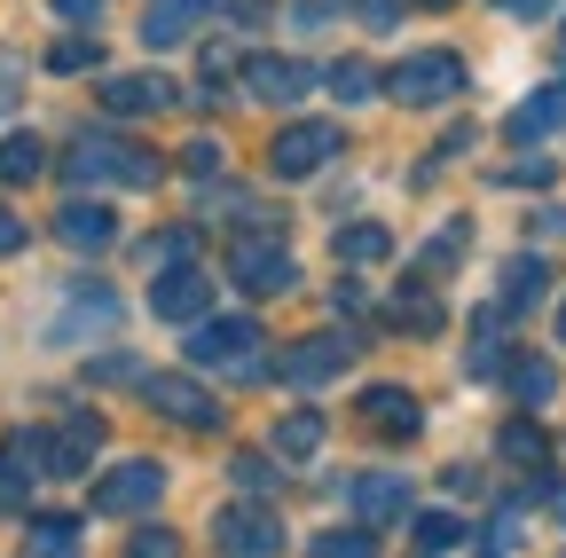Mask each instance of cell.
<instances>
[{"label": "cell", "instance_id": "277c9868", "mask_svg": "<svg viewBox=\"0 0 566 558\" xmlns=\"http://www.w3.org/2000/svg\"><path fill=\"white\" fill-rule=\"evenodd\" d=\"M134 393L150 401L158 417L189 425V433H212V425H221V393L197 386V378H181V370H150V378H134Z\"/></svg>", "mask_w": 566, "mask_h": 558}, {"label": "cell", "instance_id": "e0dca14e", "mask_svg": "<svg viewBox=\"0 0 566 558\" xmlns=\"http://www.w3.org/2000/svg\"><path fill=\"white\" fill-rule=\"evenodd\" d=\"M543 292H551V260H543V252H520V260H504V299H495L504 315H527Z\"/></svg>", "mask_w": 566, "mask_h": 558}, {"label": "cell", "instance_id": "8d00e7d4", "mask_svg": "<svg viewBox=\"0 0 566 558\" xmlns=\"http://www.w3.org/2000/svg\"><path fill=\"white\" fill-rule=\"evenodd\" d=\"M55 17H63V24H95L103 0H55Z\"/></svg>", "mask_w": 566, "mask_h": 558}, {"label": "cell", "instance_id": "ffe728a7", "mask_svg": "<svg viewBox=\"0 0 566 558\" xmlns=\"http://www.w3.org/2000/svg\"><path fill=\"white\" fill-rule=\"evenodd\" d=\"M212 9V0H158V9L150 17H142V40H150V48H174V40H189V24Z\"/></svg>", "mask_w": 566, "mask_h": 558}, {"label": "cell", "instance_id": "f35d334b", "mask_svg": "<svg viewBox=\"0 0 566 558\" xmlns=\"http://www.w3.org/2000/svg\"><path fill=\"white\" fill-rule=\"evenodd\" d=\"M495 9H504V17H520V24H527V17H551V9H558V0H495Z\"/></svg>", "mask_w": 566, "mask_h": 558}, {"label": "cell", "instance_id": "484cf974", "mask_svg": "<svg viewBox=\"0 0 566 558\" xmlns=\"http://www.w3.org/2000/svg\"><path fill=\"white\" fill-rule=\"evenodd\" d=\"M386 252H394V236H386L378 221H354V229L338 236V260H346V267H370V260H386Z\"/></svg>", "mask_w": 566, "mask_h": 558}, {"label": "cell", "instance_id": "7bdbcfd3", "mask_svg": "<svg viewBox=\"0 0 566 558\" xmlns=\"http://www.w3.org/2000/svg\"><path fill=\"white\" fill-rule=\"evenodd\" d=\"M0 103H9V80H0Z\"/></svg>", "mask_w": 566, "mask_h": 558}, {"label": "cell", "instance_id": "60d3db41", "mask_svg": "<svg viewBox=\"0 0 566 558\" xmlns=\"http://www.w3.org/2000/svg\"><path fill=\"white\" fill-rule=\"evenodd\" d=\"M417 9H457V0H417Z\"/></svg>", "mask_w": 566, "mask_h": 558}, {"label": "cell", "instance_id": "e575fe53", "mask_svg": "<svg viewBox=\"0 0 566 558\" xmlns=\"http://www.w3.org/2000/svg\"><path fill=\"white\" fill-rule=\"evenodd\" d=\"M126 558H181V543H174L166 527H142V535L126 543Z\"/></svg>", "mask_w": 566, "mask_h": 558}, {"label": "cell", "instance_id": "3957f363", "mask_svg": "<svg viewBox=\"0 0 566 558\" xmlns=\"http://www.w3.org/2000/svg\"><path fill=\"white\" fill-rule=\"evenodd\" d=\"M464 87V63L449 55V48H417V55H401L394 72H378V95H394L401 110H433V103H449Z\"/></svg>", "mask_w": 566, "mask_h": 558}, {"label": "cell", "instance_id": "ba28073f", "mask_svg": "<svg viewBox=\"0 0 566 558\" xmlns=\"http://www.w3.org/2000/svg\"><path fill=\"white\" fill-rule=\"evenodd\" d=\"M331 158H338V126H315V118L283 126L275 143H268V173H275V181H307V173H323Z\"/></svg>", "mask_w": 566, "mask_h": 558}, {"label": "cell", "instance_id": "8fae6325", "mask_svg": "<svg viewBox=\"0 0 566 558\" xmlns=\"http://www.w3.org/2000/svg\"><path fill=\"white\" fill-rule=\"evenodd\" d=\"M346 504H354L363 527H394V519H409V480L401 472H354L346 480Z\"/></svg>", "mask_w": 566, "mask_h": 558}, {"label": "cell", "instance_id": "d6a6232c", "mask_svg": "<svg viewBox=\"0 0 566 558\" xmlns=\"http://www.w3.org/2000/svg\"><path fill=\"white\" fill-rule=\"evenodd\" d=\"M464 236H472V229H464V221H449L433 244H424V275H433V267H457V260H464Z\"/></svg>", "mask_w": 566, "mask_h": 558}, {"label": "cell", "instance_id": "30bf717a", "mask_svg": "<svg viewBox=\"0 0 566 558\" xmlns=\"http://www.w3.org/2000/svg\"><path fill=\"white\" fill-rule=\"evenodd\" d=\"M229 275H237L244 292H292V284H300L292 252H283L275 236H237V244H229Z\"/></svg>", "mask_w": 566, "mask_h": 558}, {"label": "cell", "instance_id": "f546056e", "mask_svg": "<svg viewBox=\"0 0 566 558\" xmlns=\"http://www.w3.org/2000/svg\"><path fill=\"white\" fill-rule=\"evenodd\" d=\"M24 496H32V472H24L9 449H0V519H9V512H24Z\"/></svg>", "mask_w": 566, "mask_h": 558}, {"label": "cell", "instance_id": "ac0fdd59", "mask_svg": "<svg viewBox=\"0 0 566 558\" xmlns=\"http://www.w3.org/2000/svg\"><path fill=\"white\" fill-rule=\"evenodd\" d=\"M394 323L409 330V338H433L449 315H441V299H433V284H424V275H409V284L394 292Z\"/></svg>", "mask_w": 566, "mask_h": 558}, {"label": "cell", "instance_id": "f6af8a7d", "mask_svg": "<svg viewBox=\"0 0 566 558\" xmlns=\"http://www.w3.org/2000/svg\"><path fill=\"white\" fill-rule=\"evenodd\" d=\"M488 558H495V550H488Z\"/></svg>", "mask_w": 566, "mask_h": 558}, {"label": "cell", "instance_id": "5bb4252c", "mask_svg": "<svg viewBox=\"0 0 566 558\" xmlns=\"http://www.w3.org/2000/svg\"><path fill=\"white\" fill-rule=\"evenodd\" d=\"M55 236H63L71 252H111V244H118V213H111V204H95V197H63Z\"/></svg>", "mask_w": 566, "mask_h": 558}, {"label": "cell", "instance_id": "ee69618b", "mask_svg": "<svg viewBox=\"0 0 566 558\" xmlns=\"http://www.w3.org/2000/svg\"><path fill=\"white\" fill-rule=\"evenodd\" d=\"M558 519H566V504H558Z\"/></svg>", "mask_w": 566, "mask_h": 558}, {"label": "cell", "instance_id": "9a60e30c", "mask_svg": "<svg viewBox=\"0 0 566 558\" xmlns=\"http://www.w3.org/2000/svg\"><path fill=\"white\" fill-rule=\"evenodd\" d=\"M346 355L354 346L346 338H300L292 355H283V378H292L300 393H315V386H331V378H346Z\"/></svg>", "mask_w": 566, "mask_h": 558}, {"label": "cell", "instance_id": "7c38bea8", "mask_svg": "<svg viewBox=\"0 0 566 558\" xmlns=\"http://www.w3.org/2000/svg\"><path fill=\"white\" fill-rule=\"evenodd\" d=\"M174 103H181V87L166 72H118V80H103V110L111 118H150V110H174Z\"/></svg>", "mask_w": 566, "mask_h": 558}, {"label": "cell", "instance_id": "4fadbf2b", "mask_svg": "<svg viewBox=\"0 0 566 558\" xmlns=\"http://www.w3.org/2000/svg\"><path fill=\"white\" fill-rule=\"evenodd\" d=\"M354 417H363L370 433H394V441H417V433H424V409H417V393H409V386H363Z\"/></svg>", "mask_w": 566, "mask_h": 558}, {"label": "cell", "instance_id": "f1b7e54d", "mask_svg": "<svg viewBox=\"0 0 566 558\" xmlns=\"http://www.w3.org/2000/svg\"><path fill=\"white\" fill-rule=\"evenodd\" d=\"M95 63H103V48H95L87 32H71V40L48 48V72H63V80H71V72H95Z\"/></svg>", "mask_w": 566, "mask_h": 558}, {"label": "cell", "instance_id": "2e32d148", "mask_svg": "<svg viewBox=\"0 0 566 558\" xmlns=\"http://www.w3.org/2000/svg\"><path fill=\"white\" fill-rule=\"evenodd\" d=\"M558 126H566V87H535V95L504 118L512 143H543V134H558Z\"/></svg>", "mask_w": 566, "mask_h": 558}, {"label": "cell", "instance_id": "7a4b0ae2", "mask_svg": "<svg viewBox=\"0 0 566 558\" xmlns=\"http://www.w3.org/2000/svg\"><path fill=\"white\" fill-rule=\"evenodd\" d=\"M268 338H260V323L252 315H205V323H189V362L197 370H237V378H260L268 362Z\"/></svg>", "mask_w": 566, "mask_h": 558}, {"label": "cell", "instance_id": "cb8c5ba5", "mask_svg": "<svg viewBox=\"0 0 566 558\" xmlns=\"http://www.w3.org/2000/svg\"><path fill=\"white\" fill-rule=\"evenodd\" d=\"M504 464H520V472H543L551 464V441H543L535 417H512V425H504Z\"/></svg>", "mask_w": 566, "mask_h": 558}, {"label": "cell", "instance_id": "ab89813d", "mask_svg": "<svg viewBox=\"0 0 566 558\" xmlns=\"http://www.w3.org/2000/svg\"><path fill=\"white\" fill-rule=\"evenodd\" d=\"M535 236H566V213L551 204V213H535Z\"/></svg>", "mask_w": 566, "mask_h": 558}, {"label": "cell", "instance_id": "6da1fadb", "mask_svg": "<svg viewBox=\"0 0 566 558\" xmlns=\"http://www.w3.org/2000/svg\"><path fill=\"white\" fill-rule=\"evenodd\" d=\"M63 173H71V181H118V189H150V181H166V158H158V150H142V143H118V134H71Z\"/></svg>", "mask_w": 566, "mask_h": 558}, {"label": "cell", "instance_id": "83f0119b", "mask_svg": "<svg viewBox=\"0 0 566 558\" xmlns=\"http://www.w3.org/2000/svg\"><path fill=\"white\" fill-rule=\"evenodd\" d=\"M307 558H378V527H338V535H315Z\"/></svg>", "mask_w": 566, "mask_h": 558}, {"label": "cell", "instance_id": "7402d4cb", "mask_svg": "<svg viewBox=\"0 0 566 558\" xmlns=\"http://www.w3.org/2000/svg\"><path fill=\"white\" fill-rule=\"evenodd\" d=\"M40 173H48V143H40V134H9V143H0V181L24 189Z\"/></svg>", "mask_w": 566, "mask_h": 558}, {"label": "cell", "instance_id": "74e56055", "mask_svg": "<svg viewBox=\"0 0 566 558\" xmlns=\"http://www.w3.org/2000/svg\"><path fill=\"white\" fill-rule=\"evenodd\" d=\"M9 252H24V221L9 213V204H0V260H9Z\"/></svg>", "mask_w": 566, "mask_h": 558}, {"label": "cell", "instance_id": "b9f144b4", "mask_svg": "<svg viewBox=\"0 0 566 558\" xmlns=\"http://www.w3.org/2000/svg\"><path fill=\"white\" fill-rule=\"evenodd\" d=\"M558 338H566V299H558Z\"/></svg>", "mask_w": 566, "mask_h": 558}, {"label": "cell", "instance_id": "44dd1931", "mask_svg": "<svg viewBox=\"0 0 566 558\" xmlns=\"http://www.w3.org/2000/svg\"><path fill=\"white\" fill-rule=\"evenodd\" d=\"M457 543H464V519H457V512H417V519H409V550H417V558H449Z\"/></svg>", "mask_w": 566, "mask_h": 558}, {"label": "cell", "instance_id": "4dcf8cb0", "mask_svg": "<svg viewBox=\"0 0 566 558\" xmlns=\"http://www.w3.org/2000/svg\"><path fill=\"white\" fill-rule=\"evenodd\" d=\"M229 472H237L244 496H275V464H268V456H252V449H244V456H229Z\"/></svg>", "mask_w": 566, "mask_h": 558}, {"label": "cell", "instance_id": "9c48e42d", "mask_svg": "<svg viewBox=\"0 0 566 558\" xmlns=\"http://www.w3.org/2000/svg\"><path fill=\"white\" fill-rule=\"evenodd\" d=\"M205 307H212V275L197 267V260H174V267H158V284H150V315H166V323H205Z\"/></svg>", "mask_w": 566, "mask_h": 558}, {"label": "cell", "instance_id": "d4e9b609", "mask_svg": "<svg viewBox=\"0 0 566 558\" xmlns=\"http://www.w3.org/2000/svg\"><path fill=\"white\" fill-rule=\"evenodd\" d=\"M512 393H520L527 409H543V401L558 393V370H551V362H535V355H512Z\"/></svg>", "mask_w": 566, "mask_h": 558}, {"label": "cell", "instance_id": "4316f807", "mask_svg": "<svg viewBox=\"0 0 566 558\" xmlns=\"http://www.w3.org/2000/svg\"><path fill=\"white\" fill-rule=\"evenodd\" d=\"M331 95L338 103H370L378 95V72H370L363 55H346V63H331Z\"/></svg>", "mask_w": 566, "mask_h": 558}, {"label": "cell", "instance_id": "5b68a950", "mask_svg": "<svg viewBox=\"0 0 566 558\" xmlns=\"http://www.w3.org/2000/svg\"><path fill=\"white\" fill-rule=\"evenodd\" d=\"M158 496H166V464H158V456H126V464L103 472L95 512H103V519H134V512H150Z\"/></svg>", "mask_w": 566, "mask_h": 558}, {"label": "cell", "instance_id": "52a82bcc", "mask_svg": "<svg viewBox=\"0 0 566 558\" xmlns=\"http://www.w3.org/2000/svg\"><path fill=\"white\" fill-rule=\"evenodd\" d=\"M315 87H323V72H315V63H300V55H252V63H244V95L268 103V110H292V103H307Z\"/></svg>", "mask_w": 566, "mask_h": 558}, {"label": "cell", "instance_id": "836d02e7", "mask_svg": "<svg viewBox=\"0 0 566 558\" xmlns=\"http://www.w3.org/2000/svg\"><path fill=\"white\" fill-rule=\"evenodd\" d=\"M495 181H504V189H551V181H558V166H551V158H520V166H504Z\"/></svg>", "mask_w": 566, "mask_h": 558}, {"label": "cell", "instance_id": "8992f818", "mask_svg": "<svg viewBox=\"0 0 566 558\" xmlns=\"http://www.w3.org/2000/svg\"><path fill=\"white\" fill-rule=\"evenodd\" d=\"M212 543H221V558H283V519L252 496V504H229L212 519Z\"/></svg>", "mask_w": 566, "mask_h": 558}, {"label": "cell", "instance_id": "1f68e13d", "mask_svg": "<svg viewBox=\"0 0 566 558\" xmlns=\"http://www.w3.org/2000/svg\"><path fill=\"white\" fill-rule=\"evenodd\" d=\"M181 166H189V181H221L229 150H221V143H212V134H205V143H189V150H181Z\"/></svg>", "mask_w": 566, "mask_h": 558}, {"label": "cell", "instance_id": "d6986e66", "mask_svg": "<svg viewBox=\"0 0 566 558\" xmlns=\"http://www.w3.org/2000/svg\"><path fill=\"white\" fill-rule=\"evenodd\" d=\"M24 558H80V519L71 512H40L24 535Z\"/></svg>", "mask_w": 566, "mask_h": 558}, {"label": "cell", "instance_id": "d590c367", "mask_svg": "<svg viewBox=\"0 0 566 558\" xmlns=\"http://www.w3.org/2000/svg\"><path fill=\"white\" fill-rule=\"evenodd\" d=\"M354 9H363V24H378V32H386V24L409 9V0H354Z\"/></svg>", "mask_w": 566, "mask_h": 558}, {"label": "cell", "instance_id": "603a6c76", "mask_svg": "<svg viewBox=\"0 0 566 558\" xmlns=\"http://www.w3.org/2000/svg\"><path fill=\"white\" fill-rule=\"evenodd\" d=\"M315 449H323V417H315V409H292V417H283V425H275V456L307 464Z\"/></svg>", "mask_w": 566, "mask_h": 558}]
</instances>
